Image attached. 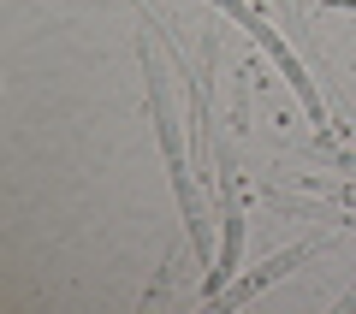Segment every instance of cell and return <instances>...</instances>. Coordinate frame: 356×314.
Returning <instances> with one entry per match:
<instances>
[{
	"mask_svg": "<svg viewBox=\"0 0 356 314\" xmlns=\"http://www.w3.org/2000/svg\"><path fill=\"white\" fill-rule=\"evenodd\" d=\"M315 249H321L315 238H309V243H291V249H285V255H273V261H261V267H255V273L232 279V285L220 290V302H250V297H261V290L273 285V279H285V273H291V267H303V261H309V255H315ZM220 302H214V308H220Z\"/></svg>",
	"mask_w": 356,
	"mask_h": 314,
	"instance_id": "cell-2",
	"label": "cell"
},
{
	"mask_svg": "<svg viewBox=\"0 0 356 314\" xmlns=\"http://www.w3.org/2000/svg\"><path fill=\"white\" fill-rule=\"evenodd\" d=\"M137 60H143V95H149V113H154V137H161V154H166V178H172V196H178V214H184V231H191V255L202 267H214V238L202 226V196H196V178H191V160H184V137H178V119H172V95L161 83V60H154L149 42H137Z\"/></svg>",
	"mask_w": 356,
	"mask_h": 314,
	"instance_id": "cell-1",
	"label": "cell"
},
{
	"mask_svg": "<svg viewBox=\"0 0 356 314\" xmlns=\"http://www.w3.org/2000/svg\"><path fill=\"white\" fill-rule=\"evenodd\" d=\"M315 160H327L332 172H350V178H356V154H350V149H332V142H321V149H315Z\"/></svg>",
	"mask_w": 356,
	"mask_h": 314,
	"instance_id": "cell-3",
	"label": "cell"
}]
</instances>
